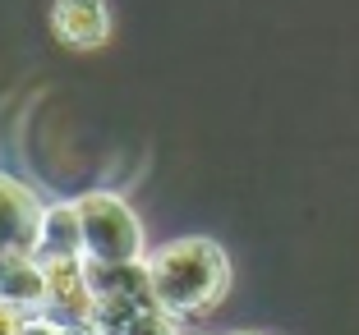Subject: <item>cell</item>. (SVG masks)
I'll use <instances>...</instances> for the list:
<instances>
[{
  "label": "cell",
  "instance_id": "6da1fadb",
  "mask_svg": "<svg viewBox=\"0 0 359 335\" xmlns=\"http://www.w3.org/2000/svg\"><path fill=\"white\" fill-rule=\"evenodd\" d=\"M148 271L157 308L170 317H203L231 290V262H226L222 243L203 239V234L161 243L148 257Z\"/></svg>",
  "mask_w": 359,
  "mask_h": 335
},
{
  "label": "cell",
  "instance_id": "7a4b0ae2",
  "mask_svg": "<svg viewBox=\"0 0 359 335\" xmlns=\"http://www.w3.org/2000/svg\"><path fill=\"white\" fill-rule=\"evenodd\" d=\"M83 220V257L93 262H143V220L116 193H83L74 198Z\"/></svg>",
  "mask_w": 359,
  "mask_h": 335
},
{
  "label": "cell",
  "instance_id": "3957f363",
  "mask_svg": "<svg viewBox=\"0 0 359 335\" xmlns=\"http://www.w3.org/2000/svg\"><path fill=\"white\" fill-rule=\"evenodd\" d=\"M42 225V202L28 184L0 175V252H32Z\"/></svg>",
  "mask_w": 359,
  "mask_h": 335
},
{
  "label": "cell",
  "instance_id": "277c9868",
  "mask_svg": "<svg viewBox=\"0 0 359 335\" xmlns=\"http://www.w3.org/2000/svg\"><path fill=\"white\" fill-rule=\"evenodd\" d=\"M51 32L74 51H97L111 37L106 0H55L51 5Z\"/></svg>",
  "mask_w": 359,
  "mask_h": 335
},
{
  "label": "cell",
  "instance_id": "5b68a950",
  "mask_svg": "<svg viewBox=\"0 0 359 335\" xmlns=\"http://www.w3.org/2000/svg\"><path fill=\"white\" fill-rule=\"evenodd\" d=\"M83 266H88V285H93L97 299H134L143 308H157L148 257L143 262H93V257H83Z\"/></svg>",
  "mask_w": 359,
  "mask_h": 335
},
{
  "label": "cell",
  "instance_id": "8992f818",
  "mask_svg": "<svg viewBox=\"0 0 359 335\" xmlns=\"http://www.w3.org/2000/svg\"><path fill=\"white\" fill-rule=\"evenodd\" d=\"M37 262H60V257H83V220L74 202H46L37 243H32Z\"/></svg>",
  "mask_w": 359,
  "mask_h": 335
},
{
  "label": "cell",
  "instance_id": "52a82bcc",
  "mask_svg": "<svg viewBox=\"0 0 359 335\" xmlns=\"http://www.w3.org/2000/svg\"><path fill=\"white\" fill-rule=\"evenodd\" d=\"M0 304H14L28 317H42L46 271L32 252H5V257H0Z\"/></svg>",
  "mask_w": 359,
  "mask_h": 335
},
{
  "label": "cell",
  "instance_id": "ba28073f",
  "mask_svg": "<svg viewBox=\"0 0 359 335\" xmlns=\"http://www.w3.org/2000/svg\"><path fill=\"white\" fill-rule=\"evenodd\" d=\"M125 335H175V317L161 313V308H148L125 326Z\"/></svg>",
  "mask_w": 359,
  "mask_h": 335
},
{
  "label": "cell",
  "instance_id": "9c48e42d",
  "mask_svg": "<svg viewBox=\"0 0 359 335\" xmlns=\"http://www.w3.org/2000/svg\"><path fill=\"white\" fill-rule=\"evenodd\" d=\"M32 317L23 313V308L14 304H0V335H23V326H28Z\"/></svg>",
  "mask_w": 359,
  "mask_h": 335
},
{
  "label": "cell",
  "instance_id": "30bf717a",
  "mask_svg": "<svg viewBox=\"0 0 359 335\" xmlns=\"http://www.w3.org/2000/svg\"><path fill=\"white\" fill-rule=\"evenodd\" d=\"M23 335H60V331H55V326L46 322V317H32V322L23 326Z\"/></svg>",
  "mask_w": 359,
  "mask_h": 335
},
{
  "label": "cell",
  "instance_id": "8fae6325",
  "mask_svg": "<svg viewBox=\"0 0 359 335\" xmlns=\"http://www.w3.org/2000/svg\"><path fill=\"white\" fill-rule=\"evenodd\" d=\"M97 335H125V331H97Z\"/></svg>",
  "mask_w": 359,
  "mask_h": 335
},
{
  "label": "cell",
  "instance_id": "7c38bea8",
  "mask_svg": "<svg viewBox=\"0 0 359 335\" xmlns=\"http://www.w3.org/2000/svg\"><path fill=\"white\" fill-rule=\"evenodd\" d=\"M235 335H254V331H235Z\"/></svg>",
  "mask_w": 359,
  "mask_h": 335
}]
</instances>
